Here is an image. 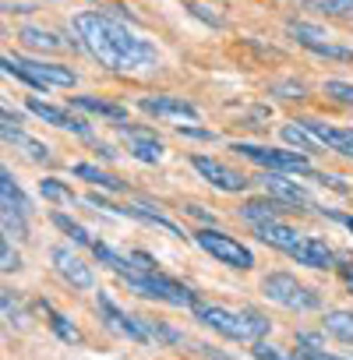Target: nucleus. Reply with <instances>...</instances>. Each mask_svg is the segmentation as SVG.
Wrapping results in <instances>:
<instances>
[{"instance_id": "nucleus-1", "label": "nucleus", "mask_w": 353, "mask_h": 360, "mask_svg": "<svg viewBox=\"0 0 353 360\" xmlns=\"http://www.w3.org/2000/svg\"><path fill=\"white\" fill-rule=\"evenodd\" d=\"M71 29L82 43V50L99 60V68L117 71V75H138V71H152L159 68V50L141 39L134 29H127L124 22L103 15V11H78L71 18Z\"/></svg>"}, {"instance_id": "nucleus-2", "label": "nucleus", "mask_w": 353, "mask_h": 360, "mask_svg": "<svg viewBox=\"0 0 353 360\" xmlns=\"http://www.w3.org/2000/svg\"><path fill=\"white\" fill-rule=\"evenodd\" d=\"M195 318L209 328H216L219 335L233 339V342H262L269 335V318L258 314V311H230V307H219V304H195L191 307Z\"/></svg>"}, {"instance_id": "nucleus-3", "label": "nucleus", "mask_w": 353, "mask_h": 360, "mask_svg": "<svg viewBox=\"0 0 353 360\" xmlns=\"http://www.w3.org/2000/svg\"><path fill=\"white\" fill-rule=\"evenodd\" d=\"M4 71L22 78L25 85L32 89H75L78 85V75L64 64H43V60H29V57H15V53H4Z\"/></svg>"}, {"instance_id": "nucleus-4", "label": "nucleus", "mask_w": 353, "mask_h": 360, "mask_svg": "<svg viewBox=\"0 0 353 360\" xmlns=\"http://www.w3.org/2000/svg\"><path fill=\"white\" fill-rule=\"evenodd\" d=\"M124 283H127L138 297L162 300V304H169V307H195V304H198V297H195L184 283H176V279H169V276H162V272H134V276H127Z\"/></svg>"}, {"instance_id": "nucleus-5", "label": "nucleus", "mask_w": 353, "mask_h": 360, "mask_svg": "<svg viewBox=\"0 0 353 360\" xmlns=\"http://www.w3.org/2000/svg\"><path fill=\"white\" fill-rule=\"evenodd\" d=\"M262 293H265L272 304L286 307V311H314V307H321V297H318L311 286L297 283L290 272H272V276H265V279H262Z\"/></svg>"}, {"instance_id": "nucleus-6", "label": "nucleus", "mask_w": 353, "mask_h": 360, "mask_svg": "<svg viewBox=\"0 0 353 360\" xmlns=\"http://www.w3.org/2000/svg\"><path fill=\"white\" fill-rule=\"evenodd\" d=\"M230 152H237V155H244V159H251V162H258V166H265V169H272V173H283V169H290V173L314 176V173L307 169V159H304V152L262 148V145H248V141H233V145H230Z\"/></svg>"}, {"instance_id": "nucleus-7", "label": "nucleus", "mask_w": 353, "mask_h": 360, "mask_svg": "<svg viewBox=\"0 0 353 360\" xmlns=\"http://www.w3.org/2000/svg\"><path fill=\"white\" fill-rule=\"evenodd\" d=\"M195 244H198L205 255H212L216 262L230 265V269L248 272V269L255 265V255H251L240 240H233V237H226V233H219V230H202V233H195Z\"/></svg>"}, {"instance_id": "nucleus-8", "label": "nucleus", "mask_w": 353, "mask_h": 360, "mask_svg": "<svg viewBox=\"0 0 353 360\" xmlns=\"http://www.w3.org/2000/svg\"><path fill=\"white\" fill-rule=\"evenodd\" d=\"M286 36L297 39L304 50H311L314 57H328V60H353V50L349 46H339L325 29L318 25H307V22H290L286 25Z\"/></svg>"}, {"instance_id": "nucleus-9", "label": "nucleus", "mask_w": 353, "mask_h": 360, "mask_svg": "<svg viewBox=\"0 0 353 360\" xmlns=\"http://www.w3.org/2000/svg\"><path fill=\"white\" fill-rule=\"evenodd\" d=\"M96 311H99V321H103L113 335L131 339V342H148V339H152L148 328L141 325V318H131L127 311H120L110 293H96Z\"/></svg>"}, {"instance_id": "nucleus-10", "label": "nucleus", "mask_w": 353, "mask_h": 360, "mask_svg": "<svg viewBox=\"0 0 353 360\" xmlns=\"http://www.w3.org/2000/svg\"><path fill=\"white\" fill-rule=\"evenodd\" d=\"M191 166L209 180L212 188H219V191H226V195H240V191H248V184H251L244 173L230 169L226 162H219V159H212V155H191Z\"/></svg>"}, {"instance_id": "nucleus-11", "label": "nucleus", "mask_w": 353, "mask_h": 360, "mask_svg": "<svg viewBox=\"0 0 353 360\" xmlns=\"http://www.w3.org/2000/svg\"><path fill=\"white\" fill-rule=\"evenodd\" d=\"M300 127H304L321 148L353 159V127H335V124H325V120H314V117H304Z\"/></svg>"}, {"instance_id": "nucleus-12", "label": "nucleus", "mask_w": 353, "mask_h": 360, "mask_svg": "<svg viewBox=\"0 0 353 360\" xmlns=\"http://www.w3.org/2000/svg\"><path fill=\"white\" fill-rule=\"evenodd\" d=\"M255 237L262 240V244H269V248H276V251H283V255H290V258H297L300 255V248H304V233H297L293 226H286V223H279V219H269V223H258L255 226Z\"/></svg>"}, {"instance_id": "nucleus-13", "label": "nucleus", "mask_w": 353, "mask_h": 360, "mask_svg": "<svg viewBox=\"0 0 353 360\" xmlns=\"http://www.w3.org/2000/svg\"><path fill=\"white\" fill-rule=\"evenodd\" d=\"M138 106L152 117H162V120H191V124L198 120V106H191L181 96H145Z\"/></svg>"}, {"instance_id": "nucleus-14", "label": "nucleus", "mask_w": 353, "mask_h": 360, "mask_svg": "<svg viewBox=\"0 0 353 360\" xmlns=\"http://www.w3.org/2000/svg\"><path fill=\"white\" fill-rule=\"evenodd\" d=\"M120 138L127 141V152L138 159V162H159L162 159V141L152 134V131H145V127H131V124H120Z\"/></svg>"}, {"instance_id": "nucleus-15", "label": "nucleus", "mask_w": 353, "mask_h": 360, "mask_svg": "<svg viewBox=\"0 0 353 360\" xmlns=\"http://www.w3.org/2000/svg\"><path fill=\"white\" fill-rule=\"evenodd\" d=\"M53 269H57V276L64 279V283H71L75 290H92V269L82 262V258H75L68 248H53Z\"/></svg>"}, {"instance_id": "nucleus-16", "label": "nucleus", "mask_w": 353, "mask_h": 360, "mask_svg": "<svg viewBox=\"0 0 353 360\" xmlns=\"http://www.w3.org/2000/svg\"><path fill=\"white\" fill-rule=\"evenodd\" d=\"M262 180V188H265V195H272V198H279L283 205H304V209H314V202H311V195L300 188V184H293V180H286V176H279V173H262L258 176Z\"/></svg>"}, {"instance_id": "nucleus-17", "label": "nucleus", "mask_w": 353, "mask_h": 360, "mask_svg": "<svg viewBox=\"0 0 353 360\" xmlns=\"http://www.w3.org/2000/svg\"><path fill=\"white\" fill-rule=\"evenodd\" d=\"M29 110H32L36 117H43L46 124L60 127V131H75V134L89 138V120H82V117H75V113H68V110H60V106H50V103H43V99H29Z\"/></svg>"}, {"instance_id": "nucleus-18", "label": "nucleus", "mask_w": 353, "mask_h": 360, "mask_svg": "<svg viewBox=\"0 0 353 360\" xmlns=\"http://www.w3.org/2000/svg\"><path fill=\"white\" fill-rule=\"evenodd\" d=\"M18 39L29 46V50H39V53H60V50H71L75 39H64L50 29H39V25H22L18 29Z\"/></svg>"}, {"instance_id": "nucleus-19", "label": "nucleus", "mask_w": 353, "mask_h": 360, "mask_svg": "<svg viewBox=\"0 0 353 360\" xmlns=\"http://www.w3.org/2000/svg\"><path fill=\"white\" fill-rule=\"evenodd\" d=\"M18 124V117H11V110H4V138L11 141V145H18L32 162H50V148L43 145V141H36V138H29L25 131H18L15 127Z\"/></svg>"}, {"instance_id": "nucleus-20", "label": "nucleus", "mask_w": 353, "mask_h": 360, "mask_svg": "<svg viewBox=\"0 0 353 360\" xmlns=\"http://www.w3.org/2000/svg\"><path fill=\"white\" fill-rule=\"evenodd\" d=\"M75 110H85V113H96V117H106L113 124H127V110L117 106V103H106V99H96V96H75L71 99Z\"/></svg>"}, {"instance_id": "nucleus-21", "label": "nucleus", "mask_w": 353, "mask_h": 360, "mask_svg": "<svg viewBox=\"0 0 353 360\" xmlns=\"http://www.w3.org/2000/svg\"><path fill=\"white\" fill-rule=\"evenodd\" d=\"M283 202L279 198H251V202H244V209H240V216L251 223V226H258V223H269V219H279L283 216Z\"/></svg>"}, {"instance_id": "nucleus-22", "label": "nucleus", "mask_w": 353, "mask_h": 360, "mask_svg": "<svg viewBox=\"0 0 353 360\" xmlns=\"http://www.w3.org/2000/svg\"><path fill=\"white\" fill-rule=\"evenodd\" d=\"M293 262H297V265H307V269H332L335 255H332V248L321 244L318 237H307L304 248H300V255H297Z\"/></svg>"}, {"instance_id": "nucleus-23", "label": "nucleus", "mask_w": 353, "mask_h": 360, "mask_svg": "<svg viewBox=\"0 0 353 360\" xmlns=\"http://www.w3.org/2000/svg\"><path fill=\"white\" fill-rule=\"evenodd\" d=\"M120 216L138 219V223H148V226H159V230H166L169 237H184V230H181V226L169 223L166 216H159V212H155V209H148V205H124V209H120Z\"/></svg>"}, {"instance_id": "nucleus-24", "label": "nucleus", "mask_w": 353, "mask_h": 360, "mask_svg": "<svg viewBox=\"0 0 353 360\" xmlns=\"http://www.w3.org/2000/svg\"><path fill=\"white\" fill-rule=\"evenodd\" d=\"M75 176L89 180V184H96V188H103V191H124V180H120V176H113V173H106V169H99V166H89V162H78V166H75Z\"/></svg>"}, {"instance_id": "nucleus-25", "label": "nucleus", "mask_w": 353, "mask_h": 360, "mask_svg": "<svg viewBox=\"0 0 353 360\" xmlns=\"http://www.w3.org/2000/svg\"><path fill=\"white\" fill-rule=\"evenodd\" d=\"M307 11H318L325 18H346L353 22V0H300Z\"/></svg>"}, {"instance_id": "nucleus-26", "label": "nucleus", "mask_w": 353, "mask_h": 360, "mask_svg": "<svg viewBox=\"0 0 353 360\" xmlns=\"http://www.w3.org/2000/svg\"><path fill=\"white\" fill-rule=\"evenodd\" d=\"M0 205H4V209H18V212H25V216H29V202H25V195L18 191L11 169L0 173Z\"/></svg>"}, {"instance_id": "nucleus-27", "label": "nucleus", "mask_w": 353, "mask_h": 360, "mask_svg": "<svg viewBox=\"0 0 353 360\" xmlns=\"http://www.w3.org/2000/svg\"><path fill=\"white\" fill-rule=\"evenodd\" d=\"M283 141L286 145H293L297 152H304V155H311V152H318L321 145L300 127V120H290V124H283Z\"/></svg>"}, {"instance_id": "nucleus-28", "label": "nucleus", "mask_w": 353, "mask_h": 360, "mask_svg": "<svg viewBox=\"0 0 353 360\" xmlns=\"http://www.w3.org/2000/svg\"><path fill=\"white\" fill-rule=\"evenodd\" d=\"M325 328L339 339L353 346V311H325Z\"/></svg>"}, {"instance_id": "nucleus-29", "label": "nucleus", "mask_w": 353, "mask_h": 360, "mask_svg": "<svg viewBox=\"0 0 353 360\" xmlns=\"http://www.w3.org/2000/svg\"><path fill=\"white\" fill-rule=\"evenodd\" d=\"M50 219H53V226H57V230H64V233H68L75 244H85V248H92V244H96V240H92V233H89L82 223H75L71 216H64V212H53Z\"/></svg>"}, {"instance_id": "nucleus-30", "label": "nucleus", "mask_w": 353, "mask_h": 360, "mask_svg": "<svg viewBox=\"0 0 353 360\" xmlns=\"http://www.w3.org/2000/svg\"><path fill=\"white\" fill-rule=\"evenodd\" d=\"M0 216H4V237L11 240H25L29 237V226H25V212H18V209H4L0 205Z\"/></svg>"}, {"instance_id": "nucleus-31", "label": "nucleus", "mask_w": 353, "mask_h": 360, "mask_svg": "<svg viewBox=\"0 0 353 360\" xmlns=\"http://www.w3.org/2000/svg\"><path fill=\"white\" fill-rule=\"evenodd\" d=\"M0 304H4V318H8L11 325H25V321H29L25 307L18 304V297H15L11 290H4V293H0Z\"/></svg>"}, {"instance_id": "nucleus-32", "label": "nucleus", "mask_w": 353, "mask_h": 360, "mask_svg": "<svg viewBox=\"0 0 353 360\" xmlns=\"http://www.w3.org/2000/svg\"><path fill=\"white\" fill-rule=\"evenodd\" d=\"M39 191H43V198H46V202H75L71 188H64L60 180H53V176L39 180Z\"/></svg>"}, {"instance_id": "nucleus-33", "label": "nucleus", "mask_w": 353, "mask_h": 360, "mask_svg": "<svg viewBox=\"0 0 353 360\" xmlns=\"http://www.w3.org/2000/svg\"><path fill=\"white\" fill-rule=\"evenodd\" d=\"M50 328H53V332H57L64 342H75V346L82 342V332H78V325H71L64 314H53V311H50Z\"/></svg>"}, {"instance_id": "nucleus-34", "label": "nucleus", "mask_w": 353, "mask_h": 360, "mask_svg": "<svg viewBox=\"0 0 353 360\" xmlns=\"http://www.w3.org/2000/svg\"><path fill=\"white\" fill-rule=\"evenodd\" d=\"M325 96H332L342 106H353V85L349 82H325Z\"/></svg>"}, {"instance_id": "nucleus-35", "label": "nucleus", "mask_w": 353, "mask_h": 360, "mask_svg": "<svg viewBox=\"0 0 353 360\" xmlns=\"http://www.w3.org/2000/svg\"><path fill=\"white\" fill-rule=\"evenodd\" d=\"M0 269H4V272H18V269H22V258H18V251L11 248L8 237H4V244H0Z\"/></svg>"}, {"instance_id": "nucleus-36", "label": "nucleus", "mask_w": 353, "mask_h": 360, "mask_svg": "<svg viewBox=\"0 0 353 360\" xmlns=\"http://www.w3.org/2000/svg\"><path fill=\"white\" fill-rule=\"evenodd\" d=\"M272 96H279V99H304L307 89H304L300 82H276V85H272Z\"/></svg>"}, {"instance_id": "nucleus-37", "label": "nucleus", "mask_w": 353, "mask_h": 360, "mask_svg": "<svg viewBox=\"0 0 353 360\" xmlns=\"http://www.w3.org/2000/svg\"><path fill=\"white\" fill-rule=\"evenodd\" d=\"M251 356H255V360H297V356H286L283 349L265 346V342H255V346H251Z\"/></svg>"}, {"instance_id": "nucleus-38", "label": "nucleus", "mask_w": 353, "mask_h": 360, "mask_svg": "<svg viewBox=\"0 0 353 360\" xmlns=\"http://www.w3.org/2000/svg\"><path fill=\"white\" fill-rule=\"evenodd\" d=\"M188 8H191V11H195V15H198L202 22H209V25H216V29H223V18L216 15V8H205V4H188Z\"/></svg>"}, {"instance_id": "nucleus-39", "label": "nucleus", "mask_w": 353, "mask_h": 360, "mask_svg": "<svg viewBox=\"0 0 353 360\" xmlns=\"http://www.w3.org/2000/svg\"><path fill=\"white\" fill-rule=\"evenodd\" d=\"M300 356L304 360H342V356H332V353H321V349H311V346H300Z\"/></svg>"}, {"instance_id": "nucleus-40", "label": "nucleus", "mask_w": 353, "mask_h": 360, "mask_svg": "<svg viewBox=\"0 0 353 360\" xmlns=\"http://www.w3.org/2000/svg\"><path fill=\"white\" fill-rule=\"evenodd\" d=\"M181 138H205V141H212L216 134L212 131H202V127H181Z\"/></svg>"}, {"instance_id": "nucleus-41", "label": "nucleus", "mask_w": 353, "mask_h": 360, "mask_svg": "<svg viewBox=\"0 0 353 360\" xmlns=\"http://www.w3.org/2000/svg\"><path fill=\"white\" fill-rule=\"evenodd\" d=\"M342 276H346V286L353 290V262H346V269H342Z\"/></svg>"}, {"instance_id": "nucleus-42", "label": "nucleus", "mask_w": 353, "mask_h": 360, "mask_svg": "<svg viewBox=\"0 0 353 360\" xmlns=\"http://www.w3.org/2000/svg\"><path fill=\"white\" fill-rule=\"evenodd\" d=\"M335 219H339V223H342V226H346V230L353 233V216H335Z\"/></svg>"}]
</instances>
